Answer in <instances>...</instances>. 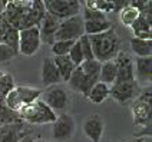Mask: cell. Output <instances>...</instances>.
Returning <instances> with one entry per match:
<instances>
[{
    "label": "cell",
    "instance_id": "obj_1",
    "mask_svg": "<svg viewBox=\"0 0 152 142\" xmlns=\"http://www.w3.org/2000/svg\"><path fill=\"white\" fill-rule=\"evenodd\" d=\"M3 15L9 25L20 32V30L40 25L42 19L46 15V9L42 0L7 1Z\"/></svg>",
    "mask_w": 152,
    "mask_h": 142
},
{
    "label": "cell",
    "instance_id": "obj_2",
    "mask_svg": "<svg viewBox=\"0 0 152 142\" xmlns=\"http://www.w3.org/2000/svg\"><path fill=\"white\" fill-rule=\"evenodd\" d=\"M99 72L101 63L98 60H85L82 62L69 78V88L75 92L80 93L82 96L88 98V95L93 88V85L99 82Z\"/></svg>",
    "mask_w": 152,
    "mask_h": 142
},
{
    "label": "cell",
    "instance_id": "obj_3",
    "mask_svg": "<svg viewBox=\"0 0 152 142\" xmlns=\"http://www.w3.org/2000/svg\"><path fill=\"white\" fill-rule=\"evenodd\" d=\"M89 42L92 46L93 58L99 63L113 60L122 50V43H121V39H119L118 33L115 32L113 26L103 33L89 36Z\"/></svg>",
    "mask_w": 152,
    "mask_h": 142
},
{
    "label": "cell",
    "instance_id": "obj_4",
    "mask_svg": "<svg viewBox=\"0 0 152 142\" xmlns=\"http://www.w3.org/2000/svg\"><path fill=\"white\" fill-rule=\"evenodd\" d=\"M22 122H27L30 125H46L53 124L56 121V113L52 111L40 98L34 102L26 105L17 112Z\"/></svg>",
    "mask_w": 152,
    "mask_h": 142
},
{
    "label": "cell",
    "instance_id": "obj_5",
    "mask_svg": "<svg viewBox=\"0 0 152 142\" xmlns=\"http://www.w3.org/2000/svg\"><path fill=\"white\" fill-rule=\"evenodd\" d=\"M152 88L151 86H145L144 89H141L139 95L131 102V112L134 118V124L135 126H145L151 124L152 118Z\"/></svg>",
    "mask_w": 152,
    "mask_h": 142
},
{
    "label": "cell",
    "instance_id": "obj_6",
    "mask_svg": "<svg viewBox=\"0 0 152 142\" xmlns=\"http://www.w3.org/2000/svg\"><path fill=\"white\" fill-rule=\"evenodd\" d=\"M40 95H42V89H39V88L19 85V86H15V88L4 96L3 103H4L6 108H9L10 111L19 112L23 106L34 102L36 99H39Z\"/></svg>",
    "mask_w": 152,
    "mask_h": 142
},
{
    "label": "cell",
    "instance_id": "obj_7",
    "mask_svg": "<svg viewBox=\"0 0 152 142\" xmlns=\"http://www.w3.org/2000/svg\"><path fill=\"white\" fill-rule=\"evenodd\" d=\"M40 99H42L56 115H58V112H59V113H65V111L69 108V102H70L68 89L62 83L48 86L45 91H42Z\"/></svg>",
    "mask_w": 152,
    "mask_h": 142
},
{
    "label": "cell",
    "instance_id": "obj_8",
    "mask_svg": "<svg viewBox=\"0 0 152 142\" xmlns=\"http://www.w3.org/2000/svg\"><path fill=\"white\" fill-rule=\"evenodd\" d=\"M85 22L82 19V15H76L69 19L60 20L59 27L55 39L56 40H79L82 36L85 34Z\"/></svg>",
    "mask_w": 152,
    "mask_h": 142
},
{
    "label": "cell",
    "instance_id": "obj_9",
    "mask_svg": "<svg viewBox=\"0 0 152 142\" xmlns=\"http://www.w3.org/2000/svg\"><path fill=\"white\" fill-rule=\"evenodd\" d=\"M46 12L56 17L58 20H65L72 16L80 15V7L82 4L76 0H49V1H43Z\"/></svg>",
    "mask_w": 152,
    "mask_h": 142
},
{
    "label": "cell",
    "instance_id": "obj_10",
    "mask_svg": "<svg viewBox=\"0 0 152 142\" xmlns=\"http://www.w3.org/2000/svg\"><path fill=\"white\" fill-rule=\"evenodd\" d=\"M76 132V121L69 113H60L52 124V138L55 142H66L73 138Z\"/></svg>",
    "mask_w": 152,
    "mask_h": 142
},
{
    "label": "cell",
    "instance_id": "obj_11",
    "mask_svg": "<svg viewBox=\"0 0 152 142\" xmlns=\"http://www.w3.org/2000/svg\"><path fill=\"white\" fill-rule=\"evenodd\" d=\"M42 46L39 27L33 26L19 32V55L23 56H34Z\"/></svg>",
    "mask_w": 152,
    "mask_h": 142
},
{
    "label": "cell",
    "instance_id": "obj_12",
    "mask_svg": "<svg viewBox=\"0 0 152 142\" xmlns=\"http://www.w3.org/2000/svg\"><path fill=\"white\" fill-rule=\"evenodd\" d=\"M141 92V86L136 83V81L132 82H119L109 86V96L119 105L131 103Z\"/></svg>",
    "mask_w": 152,
    "mask_h": 142
},
{
    "label": "cell",
    "instance_id": "obj_13",
    "mask_svg": "<svg viewBox=\"0 0 152 142\" xmlns=\"http://www.w3.org/2000/svg\"><path fill=\"white\" fill-rule=\"evenodd\" d=\"M116 63V79L113 83L119 82H132L135 81V72H134V60L126 52L121 50L118 56L113 59Z\"/></svg>",
    "mask_w": 152,
    "mask_h": 142
},
{
    "label": "cell",
    "instance_id": "obj_14",
    "mask_svg": "<svg viewBox=\"0 0 152 142\" xmlns=\"http://www.w3.org/2000/svg\"><path fill=\"white\" fill-rule=\"evenodd\" d=\"M85 136L91 142H101L103 132H105V122L103 118L98 113H92L89 116H86L82 125Z\"/></svg>",
    "mask_w": 152,
    "mask_h": 142
},
{
    "label": "cell",
    "instance_id": "obj_15",
    "mask_svg": "<svg viewBox=\"0 0 152 142\" xmlns=\"http://www.w3.org/2000/svg\"><path fill=\"white\" fill-rule=\"evenodd\" d=\"M59 23L60 20H58L56 17H53L52 15H49L46 12V15L42 19L40 25L37 26L39 27V34H40V42L46 43L49 46H52L53 43L56 42L55 36H56V32H58Z\"/></svg>",
    "mask_w": 152,
    "mask_h": 142
},
{
    "label": "cell",
    "instance_id": "obj_16",
    "mask_svg": "<svg viewBox=\"0 0 152 142\" xmlns=\"http://www.w3.org/2000/svg\"><path fill=\"white\" fill-rule=\"evenodd\" d=\"M134 37L138 39H152V19H151V7L142 12L135 23L131 26Z\"/></svg>",
    "mask_w": 152,
    "mask_h": 142
},
{
    "label": "cell",
    "instance_id": "obj_17",
    "mask_svg": "<svg viewBox=\"0 0 152 142\" xmlns=\"http://www.w3.org/2000/svg\"><path fill=\"white\" fill-rule=\"evenodd\" d=\"M151 70H152V56L151 58H136L134 62V72H135L136 83L151 86Z\"/></svg>",
    "mask_w": 152,
    "mask_h": 142
},
{
    "label": "cell",
    "instance_id": "obj_18",
    "mask_svg": "<svg viewBox=\"0 0 152 142\" xmlns=\"http://www.w3.org/2000/svg\"><path fill=\"white\" fill-rule=\"evenodd\" d=\"M40 79H42V83L45 85V88L52 86V85L62 83V78H60L58 67H56L52 58H46L43 60L42 70H40Z\"/></svg>",
    "mask_w": 152,
    "mask_h": 142
},
{
    "label": "cell",
    "instance_id": "obj_19",
    "mask_svg": "<svg viewBox=\"0 0 152 142\" xmlns=\"http://www.w3.org/2000/svg\"><path fill=\"white\" fill-rule=\"evenodd\" d=\"M25 135L22 124H9L0 125V142H19Z\"/></svg>",
    "mask_w": 152,
    "mask_h": 142
},
{
    "label": "cell",
    "instance_id": "obj_20",
    "mask_svg": "<svg viewBox=\"0 0 152 142\" xmlns=\"http://www.w3.org/2000/svg\"><path fill=\"white\" fill-rule=\"evenodd\" d=\"M131 50L136 58H151L152 56V39H131Z\"/></svg>",
    "mask_w": 152,
    "mask_h": 142
},
{
    "label": "cell",
    "instance_id": "obj_21",
    "mask_svg": "<svg viewBox=\"0 0 152 142\" xmlns=\"http://www.w3.org/2000/svg\"><path fill=\"white\" fill-rule=\"evenodd\" d=\"M53 62L58 67V72H59L60 78H62V82H68L72 72L75 70V65L72 63V60L69 59V56H53Z\"/></svg>",
    "mask_w": 152,
    "mask_h": 142
},
{
    "label": "cell",
    "instance_id": "obj_22",
    "mask_svg": "<svg viewBox=\"0 0 152 142\" xmlns=\"http://www.w3.org/2000/svg\"><path fill=\"white\" fill-rule=\"evenodd\" d=\"M116 79V63L115 60H108L101 63V72H99V82L108 85H113Z\"/></svg>",
    "mask_w": 152,
    "mask_h": 142
},
{
    "label": "cell",
    "instance_id": "obj_23",
    "mask_svg": "<svg viewBox=\"0 0 152 142\" xmlns=\"http://www.w3.org/2000/svg\"><path fill=\"white\" fill-rule=\"evenodd\" d=\"M139 15H141V12L129 1L119 10V20L122 22V25H125L126 27H131L135 23L136 19L139 17Z\"/></svg>",
    "mask_w": 152,
    "mask_h": 142
},
{
    "label": "cell",
    "instance_id": "obj_24",
    "mask_svg": "<svg viewBox=\"0 0 152 142\" xmlns=\"http://www.w3.org/2000/svg\"><path fill=\"white\" fill-rule=\"evenodd\" d=\"M109 98V86L102 82H98V83L93 85V88L91 89V92L88 95V99L91 100L95 105H99L103 100H106Z\"/></svg>",
    "mask_w": 152,
    "mask_h": 142
},
{
    "label": "cell",
    "instance_id": "obj_25",
    "mask_svg": "<svg viewBox=\"0 0 152 142\" xmlns=\"http://www.w3.org/2000/svg\"><path fill=\"white\" fill-rule=\"evenodd\" d=\"M83 27L86 36H93L109 30L112 27V23L109 20H92V22H85Z\"/></svg>",
    "mask_w": 152,
    "mask_h": 142
},
{
    "label": "cell",
    "instance_id": "obj_26",
    "mask_svg": "<svg viewBox=\"0 0 152 142\" xmlns=\"http://www.w3.org/2000/svg\"><path fill=\"white\" fill-rule=\"evenodd\" d=\"M3 45L9 46L10 49H13L15 52L19 53V30L15 29V27H7L4 30V34H3Z\"/></svg>",
    "mask_w": 152,
    "mask_h": 142
},
{
    "label": "cell",
    "instance_id": "obj_27",
    "mask_svg": "<svg viewBox=\"0 0 152 142\" xmlns=\"http://www.w3.org/2000/svg\"><path fill=\"white\" fill-rule=\"evenodd\" d=\"M13 88H15L13 78L9 75V73L0 72V102H3L4 96H6Z\"/></svg>",
    "mask_w": 152,
    "mask_h": 142
},
{
    "label": "cell",
    "instance_id": "obj_28",
    "mask_svg": "<svg viewBox=\"0 0 152 142\" xmlns=\"http://www.w3.org/2000/svg\"><path fill=\"white\" fill-rule=\"evenodd\" d=\"M73 43H75L73 40H56L50 46L52 53L55 56H66L69 53V50H70V48L73 46Z\"/></svg>",
    "mask_w": 152,
    "mask_h": 142
},
{
    "label": "cell",
    "instance_id": "obj_29",
    "mask_svg": "<svg viewBox=\"0 0 152 142\" xmlns=\"http://www.w3.org/2000/svg\"><path fill=\"white\" fill-rule=\"evenodd\" d=\"M69 59L72 60V63L75 65V67H77L82 62H85L83 59V52H82V48H80V43H79V40H76L75 43H73V46L70 48V50H69L68 53Z\"/></svg>",
    "mask_w": 152,
    "mask_h": 142
},
{
    "label": "cell",
    "instance_id": "obj_30",
    "mask_svg": "<svg viewBox=\"0 0 152 142\" xmlns=\"http://www.w3.org/2000/svg\"><path fill=\"white\" fill-rule=\"evenodd\" d=\"M79 43H80V48H82V52H83V59L85 60H93V53H92V46H91V42H89V36L83 34L80 39H79Z\"/></svg>",
    "mask_w": 152,
    "mask_h": 142
},
{
    "label": "cell",
    "instance_id": "obj_31",
    "mask_svg": "<svg viewBox=\"0 0 152 142\" xmlns=\"http://www.w3.org/2000/svg\"><path fill=\"white\" fill-rule=\"evenodd\" d=\"M19 56V53L15 52L13 49H10L9 46L0 43V63H4V62H9L12 59H15Z\"/></svg>",
    "mask_w": 152,
    "mask_h": 142
},
{
    "label": "cell",
    "instance_id": "obj_32",
    "mask_svg": "<svg viewBox=\"0 0 152 142\" xmlns=\"http://www.w3.org/2000/svg\"><path fill=\"white\" fill-rule=\"evenodd\" d=\"M19 142H34V139H33V136H32L30 134H27V135H25V136H23Z\"/></svg>",
    "mask_w": 152,
    "mask_h": 142
},
{
    "label": "cell",
    "instance_id": "obj_33",
    "mask_svg": "<svg viewBox=\"0 0 152 142\" xmlns=\"http://www.w3.org/2000/svg\"><path fill=\"white\" fill-rule=\"evenodd\" d=\"M6 4H7V0H1L0 1V15L4 12V9H6Z\"/></svg>",
    "mask_w": 152,
    "mask_h": 142
},
{
    "label": "cell",
    "instance_id": "obj_34",
    "mask_svg": "<svg viewBox=\"0 0 152 142\" xmlns=\"http://www.w3.org/2000/svg\"><path fill=\"white\" fill-rule=\"evenodd\" d=\"M4 30H6V29H3V27H0V43L3 42V34H4Z\"/></svg>",
    "mask_w": 152,
    "mask_h": 142
},
{
    "label": "cell",
    "instance_id": "obj_35",
    "mask_svg": "<svg viewBox=\"0 0 152 142\" xmlns=\"http://www.w3.org/2000/svg\"><path fill=\"white\" fill-rule=\"evenodd\" d=\"M129 142H145V138H134L132 141H129Z\"/></svg>",
    "mask_w": 152,
    "mask_h": 142
},
{
    "label": "cell",
    "instance_id": "obj_36",
    "mask_svg": "<svg viewBox=\"0 0 152 142\" xmlns=\"http://www.w3.org/2000/svg\"><path fill=\"white\" fill-rule=\"evenodd\" d=\"M34 142H52V141H48V139H34Z\"/></svg>",
    "mask_w": 152,
    "mask_h": 142
}]
</instances>
